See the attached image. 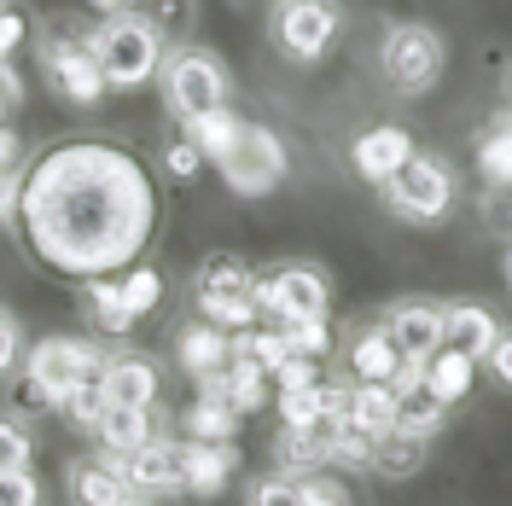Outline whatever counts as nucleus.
<instances>
[{
	"mask_svg": "<svg viewBox=\"0 0 512 506\" xmlns=\"http://www.w3.org/2000/svg\"><path fill=\"white\" fill-rule=\"evenodd\" d=\"M344 35L338 0H280L274 6V47L291 64H320Z\"/></svg>",
	"mask_w": 512,
	"mask_h": 506,
	"instance_id": "nucleus-11",
	"label": "nucleus"
},
{
	"mask_svg": "<svg viewBox=\"0 0 512 506\" xmlns=\"http://www.w3.org/2000/svg\"><path fill=\"white\" fill-rule=\"evenodd\" d=\"M99 390H105L111 408H158L163 373H158L152 355H140V349H117V355H105V367H99Z\"/></svg>",
	"mask_w": 512,
	"mask_h": 506,
	"instance_id": "nucleus-13",
	"label": "nucleus"
},
{
	"mask_svg": "<svg viewBox=\"0 0 512 506\" xmlns=\"http://www.w3.org/2000/svg\"><path fill=\"white\" fill-rule=\"evenodd\" d=\"M495 338H501V320H495L489 303H478V297L443 303V349L466 355V361H483V355L495 349Z\"/></svg>",
	"mask_w": 512,
	"mask_h": 506,
	"instance_id": "nucleus-16",
	"label": "nucleus"
},
{
	"mask_svg": "<svg viewBox=\"0 0 512 506\" xmlns=\"http://www.w3.org/2000/svg\"><path fill=\"white\" fill-rule=\"evenodd\" d=\"M18 361H24V326H18L12 309H0V379H6Z\"/></svg>",
	"mask_w": 512,
	"mask_h": 506,
	"instance_id": "nucleus-40",
	"label": "nucleus"
},
{
	"mask_svg": "<svg viewBox=\"0 0 512 506\" xmlns=\"http://www.w3.org/2000/svg\"><path fill=\"white\" fill-rule=\"evenodd\" d=\"M274 466L286 477H315V472H326V454L303 437V425H280V437H274Z\"/></svg>",
	"mask_w": 512,
	"mask_h": 506,
	"instance_id": "nucleus-30",
	"label": "nucleus"
},
{
	"mask_svg": "<svg viewBox=\"0 0 512 506\" xmlns=\"http://www.w3.org/2000/svg\"><path fill=\"white\" fill-rule=\"evenodd\" d=\"M489 128H501V134H507V140H512V99H507V105H501V111H495V123H489Z\"/></svg>",
	"mask_w": 512,
	"mask_h": 506,
	"instance_id": "nucleus-47",
	"label": "nucleus"
},
{
	"mask_svg": "<svg viewBox=\"0 0 512 506\" xmlns=\"http://www.w3.org/2000/svg\"><path fill=\"white\" fill-rule=\"evenodd\" d=\"M216 169H222V187L233 192V198H268V192L286 187L291 152L268 123H239V140L222 152Z\"/></svg>",
	"mask_w": 512,
	"mask_h": 506,
	"instance_id": "nucleus-9",
	"label": "nucleus"
},
{
	"mask_svg": "<svg viewBox=\"0 0 512 506\" xmlns=\"http://www.w3.org/2000/svg\"><path fill=\"white\" fill-rule=\"evenodd\" d=\"M239 413L216 402V396H192L187 413H181V443H233L239 437Z\"/></svg>",
	"mask_w": 512,
	"mask_h": 506,
	"instance_id": "nucleus-28",
	"label": "nucleus"
},
{
	"mask_svg": "<svg viewBox=\"0 0 512 506\" xmlns=\"http://www.w3.org/2000/svg\"><path fill=\"white\" fill-rule=\"evenodd\" d=\"M344 355H350V384H390L396 367H402V355H396V344L384 338L379 320H373V326H355Z\"/></svg>",
	"mask_w": 512,
	"mask_h": 506,
	"instance_id": "nucleus-21",
	"label": "nucleus"
},
{
	"mask_svg": "<svg viewBox=\"0 0 512 506\" xmlns=\"http://www.w3.org/2000/svg\"><path fill=\"white\" fill-rule=\"evenodd\" d=\"M251 506H303V483L286 477V472L256 477V483H251Z\"/></svg>",
	"mask_w": 512,
	"mask_h": 506,
	"instance_id": "nucleus-37",
	"label": "nucleus"
},
{
	"mask_svg": "<svg viewBox=\"0 0 512 506\" xmlns=\"http://www.w3.org/2000/svg\"><path fill=\"white\" fill-rule=\"evenodd\" d=\"M117 280V297H123V309L134 320L140 315H152L158 309V297H163V280H158V268H146V262H134V268H123V274H111Z\"/></svg>",
	"mask_w": 512,
	"mask_h": 506,
	"instance_id": "nucleus-31",
	"label": "nucleus"
},
{
	"mask_svg": "<svg viewBox=\"0 0 512 506\" xmlns=\"http://www.w3.org/2000/svg\"><path fill=\"white\" fill-rule=\"evenodd\" d=\"M24 169V163H18ZM18 169H0V222H12V204H18Z\"/></svg>",
	"mask_w": 512,
	"mask_h": 506,
	"instance_id": "nucleus-46",
	"label": "nucleus"
},
{
	"mask_svg": "<svg viewBox=\"0 0 512 506\" xmlns=\"http://www.w3.org/2000/svg\"><path fill=\"white\" fill-rule=\"evenodd\" d=\"M6 6H12V0H0V12H6Z\"/></svg>",
	"mask_w": 512,
	"mask_h": 506,
	"instance_id": "nucleus-52",
	"label": "nucleus"
},
{
	"mask_svg": "<svg viewBox=\"0 0 512 506\" xmlns=\"http://www.w3.org/2000/svg\"><path fill=\"white\" fill-rule=\"evenodd\" d=\"M414 152L419 146H414V134H408L402 123H373V128H361V134L350 140V169L361 175V181L379 187V181H390Z\"/></svg>",
	"mask_w": 512,
	"mask_h": 506,
	"instance_id": "nucleus-15",
	"label": "nucleus"
},
{
	"mask_svg": "<svg viewBox=\"0 0 512 506\" xmlns=\"http://www.w3.org/2000/svg\"><path fill=\"white\" fill-rule=\"evenodd\" d=\"M256 268L245 262V256L233 251H216L198 262V274H192V303H198V320H210V326H222L227 338L233 332H245V326H256Z\"/></svg>",
	"mask_w": 512,
	"mask_h": 506,
	"instance_id": "nucleus-8",
	"label": "nucleus"
},
{
	"mask_svg": "<svg viewBox=\"0 0 512 506\" xmlns=\"http://www.w3.org/2000/svg\"><path fill=\"white\" fill-rule=\"evenodd\" d=\"M507 94H512V64H507Z\"/></svg>",
	"mask_w": 512,
	"mask_h": 506,
	"instance_id": "nucleus-51",
	"label": "nucleus"
},
{
	"mask_svg": "<svg viewBox=\"0 0 512 506\" xmlns=\"http://www.w3.org/2000/svg\"><path fill=\"white\" fill-rule=\"evenodd\" d=\"M419 384L454 408V402H466L472 396V384H478V361H466V355H454V349H431L425 361H419Z\"/></svg>",
	"mask_w": 512,
	"mask_h": 506,
	"instance_id": "nucleus-23",
	"label": "nucleus"
},
{
	"mask_svg": "<svg viewBox=\"0 0 512 506\" xmlns=\"http://www.w3.org/2000/svg\"><path fill=\"white\" fill-rule=\"evenodd\" d=\"M117 506H146V501H134V495H128V501H117Z\"/></svg>",
	"mask_w": 512,
	"mask_h": 506,
	"instance_id": "nucleus-50",
	"label": "nucleus"
},
{
	"mask_svg": "<svg viewBox=\"0 0 512 506\" xmlns=\"http://www.w3.org/2000/svg\"><path fill=\"white\" fill-rule=\"evenodd\" d=\"M18 367H24V402H35V408H64V396L105 367V349L94 338H64L59 332V338H35Z\"/></svg>",
	"mask_w": 512,
	"mask_h": 506,
	"instance_id": "nucleus-4",
	"label": "nucleus"
},
{
	"mask_svg": "<svg viewBox=\"0 0 512 506\" xmlns=\"http://www.w3.org/2000/svg\"><path fill=\"white\" fill-rule=\"evenodd\" d=\"M483 216L501 227V233H512V181H507V187H489V198H483Z\"/></svg>",
	"mask_w": 512,
	"mask_h": 506,
	"instance_id": "nucleus-44",
	"label": "nucleus"
},
{
	"mask_svg": "<svg viewBox=\"0 0 512 506\" xmlns=\"http://www.w3.org/2000/svg\"><path fill=\"white\" fill-rule=\"evenodd\" d=\"M105 408H111V402H105V390H99V373H94V379H82L70 396H64V419H70L76 431H94V419Z\"/></svg>",
	"mask_w": 512,
	"mask_h": 506,
	"instance_id": "nucleus-35",
	"label": "nucleus"
},
{
	"mask_svg": "<svg viewBox=\"0 0 512 506\" xmlns=\"http://www.w3.org/2000/svg\"><path fill=\"white\" fill-rule=\"evenodd\" d=\"M233 344H227L222 326H210V320H187L181 332H175V367L187 373V379H210V373H222Z\"/></svg>",
	"mask_w": 512,
	"mask_h": 506,
	"instance_id": "nucleus-18",
	"label": "nucleus"
},
{
	"mask_svg": "<svg viewBox=\"0 0 512 506\" xmlns=\"http://www.w3.org/2000/svg\"><path fill=\"white\" fill-rule=\"evenodd\" d=\"M478 175H483V187H507V181H512V140L501 134V128H483Z\"/></svg>",
	"mask_w": 512,
	"mask_h": 506,
	"instance_id": "nucleus-33",
	"label": "nucleus"
},
{
	"mask_svg": "<svg viewBox=\"0 0 512 506\" xmlns=\"http://www.w3.org/2000/svg\"><path fill=\"white\" fill-rule=\"evenodd\" d=\"M448 425V408L425 390V384H408V390H396V425L390 431H402V437H419V443H437Z\"/></svg>",
	"mask_w": 512,
	"mask_h": 506,
	"instance_id": "nucleus-24",
	"label": "nucleus"
},
{
	"mask_svg": "<svg viewBox=\"0 0 512 506\" xmlns=\"http://www.w3.org/2000/svg\"><path fill=\"white\" fill-rule=\"evenodd\" d=\"M425 454H431V443L402 437V431H384V437H373V448H367V466L379 477H390V483H408V477L425 472Z\"/></svg>",
	"mask_w": 512,
	"mask_h": 506,
	"instance_id": "nucleus-25",
	"label": "nucleus"
},
{
	"mask_svg": "<svg viewBox=\"0 0 512 506\" xmlns=\"http://www.w3.org/2000/svg\"><path fill=\"white\" fill-rule=\"evenodd\" d=\"M286 338H291V355H309V361L332 355V326L326 320H297V326H286Z\"/></svg>",
	"mask_w": 512,
	"mask_h": 506,
	"instance_id": "nucleus-36",
	"label": "nucleus"
},
{
	"mask_svg": "<svg viewBox=\"0 0 512 506\" xmlns=\"http://www.w3.org/2000/svg\"><path fill=\"white\" fill-rule=\"evenodd\" d=\"M0 506H41V477L24 472H0Z\"/></svg>",
	"mask_w": 512,
	"mask_h": 506,
	"instance_id": "nucleus-38",
	"label": "nucleus"
},
{
	"mask_svg": "<svg viewBox=\"0 0 512 506\" xmlns=\"http://www.w3.org/2000/svg\"><path fill=\"white\" fill-rule=\"evenodd\" d=\"M88 6H94V12H105V18H111V12H128V0H88Z\"/></svg>",
	"mask_w": 512,
	"mask_h": 506,
	"instance_id": "nucleus-48",
	"label": "nucleus"
},
{
	"mask_svg": "<svg viewBox=\"0 0 512 506\" xmlns=\"http://www.w3.org/2000/svg\"><path fill=\"white\" fill-rule=\"evenodd\" d=\"M344 419L361 437H384L396 425V390L390 384H350L344 390Z\"/></svg>",
	"mask_w": 512,
	"mask_h": 506,
	"instance_id": "nucleus-26",
	"label": "nucleus"
},
{
	"mask_svg": "<svg viewBox=\"0 0 512 506\" xmlns=\"http://www.w3.org/2000/svg\"><path fill=\"white\" fill-rule=\"evenodd\" d=\"M82 297H88V309H94V326L105 332V338H123L128 326H134V315H128L123 297H117V280H88V285H82Z\"/></svg>",
	"mask_w": 512,
	"mask_h": 506,
	"instance_id": "nucleus-32",
	"label": "nucleus"
},
{
	"mask_svg": "<svg viewBox=\"0 0 512 506\" xmlns=\"http://www.w3.org/2000/svg\"><path fill=\"white\" fill-rule=\"evenodd\" d=\"M18 163H24V140L12 123H0V169H18Z\"/></svg>",
	"mask_w": 512,
	"mask_h": 506,
	"instance_id": "nucleus-45",
	"label": "nucleus"
},
{
	"mask_svg": "<svg viewBox=\"0 0 512 506\" xmlns=\"http://www.w3.org/2000/svg\"><path fill=\"white\" fill-rule=\"evenodd\" d=\"M24 41H30V18H24L18 6H6V12H0V64L18 59V47H24Z\"/></svg>",
	"mask_w": 512,
	"mask_h": 506,
	"instance_id": "nucleus-39",
	"label": "nucleus"
},
{
	"mask_svg": "<svg viewBox=\"0 0 512 506\" xmlns=\"http://www.w3.org/2000/svg\"><path fill=\"white\" fill-rule=\"evenodd\" d=\"M239 123H245V117H239L233 105H222V111H204V117H192V123H187V140L198 146V158H204V163H222V152L239 140Z\"/></svg>",
	"mask_w": 512,
	"mask_h": 506,
	"instance_id": "nucleus-29",
	"label": "nucleus"
},
{
	"mask_svg": "<svg viewBox=\"0 0 512 506\" xmlns=\"http://www.w3.org/2000/svg\"><path fill=\"white\" fill-rule=\"evenodd\" d=\"M64 489H70V506H117L128 501V483L117 472L111 454H94V460H76L64 472Z\"/></svg>",
	"mask_w": 512,
	"mask_h": 506,
	"instance_id": "nucleus-20",
	"label": "nucleus"
},
{
	"mask_svg": "<svg viewBox=\"0 0 512 506\" xmlns=\"http://www.w3.org/2000/svg\"><path fill=\"white\" fill-rule=\"evenodd\" d=\"M379 326L402 361H425L431 349H443V303H431V297H396L379 315Z\"/></svg>",
	"mask_w": 512,
	"mask_h": 506,
	"instance_id": "nucleus-12",
	"label": "nucleus"
},
{
	"mask_svg": "<svg viewBox=\"0 0 512 506\" xmlns=\"http://www.w3.org/2000/svg\"><path fill=\"white\" fill-rule=\"evenodd\" d=\"M128 495L134 501H152V495H175L181 489V443L175 437H146V443L117 460Z\"/></svg>",
	"mask_w": 512,
	"mask_h": 506,
	"instance_id": "nucleus-14",
	"label": "nucleus"
},
{
	"mask_svg": "<svg viewBox=\"0 0 512 506\" xmlns=\"http://www.w3.org/2000/svg\"><path fill=\"white\" fill-rule=\"evenodd\" d=\"M158 88H163V111L175 117V123L187 128L192 117H204V111H222L227 99H233V76H227V64L210 53V47H169L158 64Z\"/></svg>",
	"mask_w": 512,
	"mask_h": 506,
	"instance_id": "nucleus-2",
	"label": "nucleus"
},
{
	"mask_svg": "<svg viewBox=\"0 0 512 506\" xmlns=\"http://www.w3.org/2000/svg\"><path fill=\"white\" fill-rule=\"evenodd\" d=\"M227 344H233V338H227ZM268 396H274L268 373L256 367L245 349H233V355H227V367H222V402L239 413V419H251V413L268 408Z\"/></svg>",
	"mask_w": 512,
	"mask_h": 506,
	"instance_id": "nucleus-22",
	"label": "nucleus"
},
{
	"mask_svg": "<svg viewBox=\"0 0 512 506\" xmlns=\"http://www.w3.org/2000/svg\"><path fill=\"white\" fill-rule=\"evenodd\" d=\"M478 367H489V379L501 384V390H512V332H501V338H495V349L483 355Z\"/></svg>",
	"mask_w": 512,
	"mask_h": 506,
	"instance_id": "nucleus-43",
	"label": "nucleus"
},
{
	"mask_svg": "<svg viewBox=\"0 0 512 506\" xmlns=\"http://www.w3.org/2000/svg\"><path fill=\"white\" fill-rule=\"evenodd\" d=\"M12 222L24 251L59 280H111L146 262L163 227V187L140 152L105 134H76L18 169Z\"/></svg>",
	"mask_w": 512,
	"mask_h": 506,
	"instance_id": "nucleus-1",
	"label": "nucleus"
},
{
	"mask_svg": "<svg viewBox=\"0 0 512 506\" xmlns=\"http://www.w3.org/2000/svg\"><path fill=\"white\" fill-rule=\"evenodd\" d=\"M88 53H94L105 88H146V82H158V64L169 47L134 12H111L99 30H88Z\"/></svg>",
	"mask_w": 512,
	"mask_h": 506,
	"instance_id": "nucleus-5",
	"label": "nucleus"
},
{
	"mask_svg": "<svg viewBox=\"0 0 512 506\" xmlns=\"http://www.w3.org/2000/svg\"><path fill=\"white\" fill-rule=\"evenodd\" d=\"M507 291H512V245H507Z\"/></svg>",
	"mask_w": 512,
	"mask_h": 506,
	"instance_id": "nucleus-49",
	"label": "nucleus"
},
{
	"mask_svg": "<svg viewBox=\"0 0 512 506\" xmlns=\"http://www.w3.org/2000/svg\"><path fill=\"white\" fill-rule=\"evenodd\" d=\"M443 64H448V41L431 24H419V18H396V24H384L379 35V76L390 94L414 99V94H431L437 82H443Z\"/></svg>",
	"mask_w": 512,
	"mask_h": 506,
	"instance_id": "nucleus-3",
	"label": "nucleus"
},
{
	"mask_svg": "<svg viewBox=\"0 0 512 506\" xmlns=\"http://www.w3.org/2000/svg\"><path fill=\"white\" fill-rule=\"evenodd\" d=\"M163 169H169V175H175V181H192V175H198V169H204V158H198V146H192L187 134H181V140H175V146H169V152H163Z\"/></svg>",
	"mask_w": 512,
	"mask_h": 506,
	"instance_id": "nucleus-42",
	"label": "nucleus"
},
{
	"mask_svg": "<svg viewBox=\"0 0 512 506\" xmlns=\"http://www.w3.org/2000/svg\"><path fill=\"white\" fill-rule=\"evenodd\" d=\"M256 315L268 326H297V320H326L332 309V280L315 262H274V268H256Z\"/></svg>",
	"mask_w": 512,
	"mask_h": 506,
	"instance_id": "nucleus-7",
	"label": "nucleus"
},
{
	"mask_svg": "<svg viewBox=\"0 0 512 506\" xmlns=\"http://www.w3.org/2000/svg\"><path fill=\"white\" fill-rule=\"evenodd\" d=\"M379 198H384V210H390L396 222L437 227L448 210H454L460 181H454L448 158H437V152H414V158L402 163L390 181H379Z\"/></svg>",
	"mask_w": 512,
	"mask_h": 506,
	"instance_id": "nucleus-6",
	"label": "nucleus"
},
{
	"mask_svg": "<svg viewBox=\"0 0 512 506\" xmlns=\"http://www.w3.org/2000/svg\"><path fill=\"white\" fill-rule=\"evenodd\" d=\"M128 12L158 35L163 47L192 41V24H198V0H128Z\"/></svg>",
	"mask_w": 512,
	"mask_h": 506,
	"instance_id": "nucleus-27",
	"label": "nucleus"
},
{
	"mask_svg": "<svg viewBox=\"0 0 512 506\" xmlns=\"http://www.w3.org/2000/svg\"><path fill=\"white\" fill-rule=\"evenodd\" d=\"M30 460H35V431L24 419L0 413V472H24Z\"/></svg>",
	"mask_w": 512,
	"mask_h": 506,
	"instance_id": "nucleus-34",
	"label": "nucleus"
},
{
	"mask_svg": "<svg viewBox=\"0 0 512 506\" xmlns=\"http://www.w3.org/2000/svg\"><path fill=\"white\" fill-rule=\"evenodd\" d=\"M88 437L99 443V454L123 460V454H134L146 437H158V408H105Z\"/></svg>",
	"mask_w": 512,
	"mask_h": 506,
	"instance_id": "nucleus-19",
	"label": "nucleus"
},
{
	"mask_svg": "<svg viewBox=\"0 0 512 506\" xmlns=\"http://www.w3.org/2000/svg\"><path fill=\"white\" fill-rule=\"evenodd\" d=\"M239 466V448L233 443H181V489L198 501H216L227 489V477Z\"/></svg>",
	"mask_w": 512,
	"mask_h": 506,
	"instance_id": "nucleus-17",
	"label": "nucleus"
},
{
	"mask_svg": "<svg viewBox=\"0 0 512 506\" xmlns=\"http://www.w3.org/2000/svg\"><path fill=\"white\" fill-rule=\"evenodd\" d=\"M35 53H41V70H47V82L59 88L70 105H82V111H94V105H105V76H99L94 53H88V35L76 30L70 18H53L47 30H41V41H35Z\"/></svg>",
	"mask_w": 512,
	"mask_h": 506,
	"instance_id": "nucleus-10",
	"label": "nucleus"
},
{
	"mask_svg": "<svg viewBox=\"0 0 512 506\" xmlns=\"http://www.w3.org/2000/svg\"><path fill=\"white\" fill-rule=\"evenodd\" d=\"M297 483H303V506H350V489H344V483H332L326 472L297 477Z\"/></svg>",
	"mask_w": 512,
	"mask_h": 506,
	"instance_id": "nucleus-41",
	"label": "nucleus"
},
{
	"mask_svg": "<svg viewBox=\"0 0 512 506\" xmlns=\"http://www.w3.org/2000/svg\"><path fill=\"white\" fill-rule=\"evenodd\" d=\"M0 123H6V105H0Z\"/></svg>",
	"mask_w": 512,
	"mask_h": 506,
	"instance_id": "nucleus-53",
	"label": "nucleus"
}]
</instances>
